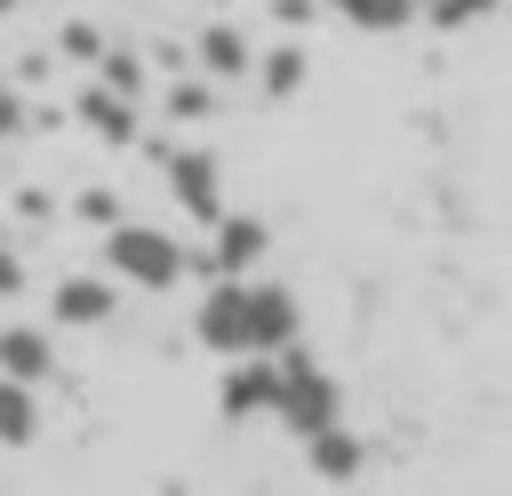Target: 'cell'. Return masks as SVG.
<instances>
[{"label":"cell","instance_id":"6da1fadb","mask_svg":"<svg viewBox=\"0 0 512 496\" xmlns=\"http://www.w3.org/2000/svg\"><path fill=\"white\" fill-rule=\"evenodd\" d=\"M104 256H112V272H128L136 288H176V280H184V248H176L160 224H112Z\"/></svg>","mask_w":512,"mask_h":496},{"label":"cell","instance_id":"7a4b0ae2","mask_svg":"<svg viewBox=\"0 0 512 496\" xmlns=\"http://www.w3.org/2000/svg\"><path fill=\"white\" fill-rule=\"evenodd\" d=\"M272 416H288L296 432L336 424V376H328V368H312L304 352H280V392H272Z\"/></svg>","mask_w":512,"mask_h":496},{"label":"cell","instance_id":"3957f363","mask_svg":"<svg viewBox=\"0 0 512 496\" xmlns=\"http://www.w3.org/2000/svg\"><path fill=\"white\" fill-rule=\"evenodd\" d=\"M200 344L208 352H248V280H224L200 296Z\"/></svg>","mask_w":512,"mask_h":496},{"label":"cell","instance_id":"277c9868","mask_svg":"<svg viewBox=\"0 0 512 496\" xmlns=\"http://www.w3.org/2000/svg\"><path fill=\"white\" fill-rule=\"evenodd\" d=\"M288 344H296V296L256 280L248 288V352H288Z\"/></svg>","mask_w":512,"mask_h":496},{"label":"cell","instance_id":"5b68a950","mask_svg":"<svg viewBox=\"0 0 512 496\" xmlns=\"http://www.w3.org/2000/svg\"><path fill=\"white\" fill-rule=\"evenodd\" d=\"M168 184H176V200H184L200 224L224 216V192H216V160H208V152H168Z\"/></svg>","mask_w":512,"mask_h":496},{"label":"cell","instance_id":"8992f818","mask_svg":"<svg viewBox=\"0 0 512 496\" xmlns=\"http://www.w3.org/2000/svg\"><path fill=\"white\" fill-rule=\"evenodd\" d=\"M272 392H280V368L256 352V360H240L232 376H224V408L232 416H256V408H272Z\"/></svg>","mask_w":512,"mask_h":496},{"label":"cell","instance_id":"52a82bcc","mask_svg":"<svg viewBox=\"0 0 512 496\" xmlns=\"http://www.w3.org/2000/svg\"><path fill=\"white\" fill-rule=\"evenodd\" d=\"M48 368H56V352H48L40 328H0V376H8V384H32V376H48Z\"/></svg>","mask_w":512,"mask_h":496},{"label":"cell","instance_id":"ba28073f","mask_svg":"<svg viewBox=\"0 0 512 496\" xmlns=\"http://www.w3.org/2000/svg\"><path fill=\"white\" fill-rule=\"evenodd\" d=\"M248 64H256V48H248L240 24H208V32H200V72H208V80H232V72H248Z\"/></svg>","mask_w":512,"mask_h":496},{"label":"cell","instance_id":"9c48e42d","mask_svg":"<svg viewBox=\"0 0 512 496\" xmlns=\"http://www.w3.org/2000/svg\"><path fill=\"white\" fill-rule=\"evenodd\" d=\"M80 120H88L96 136L128 144V136H136V96H112V88L96 80V88H80Z\"/></svg>","mask_w":512,"mask_h":496},{"label":"cell","instance_id":"30bf717a","mask_svg":"<svg viewBox=\"0 0 512 496\" xmlns=\"http://www.w3.org/2000/svg\"><path fill=\"white\" fill-rule=\"evenodd\" d=\"M304 456H312V472H320V480H352V472H360V440H352L344 424L304 432Z\"/></svg>","mask_w":512,"mask_h":496},{"label":"cell","instance_id":"8fae6325","mask_svg":"<svg viewBox=\"0 0 512 496\" xmlns=\"http://www.w3.org/2000/svg\"><path fill=\"white\" fill-rule=\"evenodd\" d=\"M264 256V224L256 216H216V272H248Z\"/></svg>","mask_w":512,"mask_h":496},{"label":"cell","instance_id":"7c38bea8","mask_svg":"<svg viewBox=\"0 0 512 496\" xmlns=\"http://www.w3.org/2000/svg\"><path fill=\"white\" fill-rule=\"evenodd\" d=\"M104 312H112V288H104V280L80 272V280L56 288V320H80V328H88V320H104Z\"/></svg>","mask_w":512,"mask_h":496},{"label":"cell","instance_id":"4fadbf2b","mask_svg":"<svg viewBox=\"0 0 512 496\" xmlns=\"http://www.w3.org/2000/svg\"><path fill=\"white\" fill-rule=\"evenodd\" d=\"M336 16H352L360 32H400V24H416V0H328Z\"/></svg>","mask_w":512,"mask_h":496},{"label":"cell","instance_id":"5bb4252c","mask_svg":"<svg viewBox=\"0 0 512 496\" xmlns=\"http://www.w3.org/2000/svg\"><path fill=\"white\" fill-rule=\"evenodd\" d=\"M32 424H40V408H32V384H8V376H0V440L16 448V440H32Z\"/></svg>","mask_w":512,"mask_h":496},{"label":"cell","instance_id":"9a60e30c","mask_svg":"<svg viewBox=\"0 0 512 496\" xmlns=\"http://www.w3.org/2000/svg\"><path fill=\"white\" fill-rule=\"evenodd\" d=\"M256 80H264V96H296L304 88V48H272L256 64Z\"/></svg>","mask_w":512,"mask_h":496},{"label":"cell","instance_id":"2e32d148","mask_svg":"<svg viewBox=\"0 0 512 496\" xmlns=\"http://www.w3.org/2000/svg\"><path fill=\"white\" fill-rule=\"evenodd\" d=\"M104 56V88L112 96H144V56L136 48H96Z\"/></svg>","mask_w":512,"mask_h":496},{"label":"cell","instance_id":"e0dca14e","mask_svg":"<svg viewBox=\"0 0 512 496\" xmlns=\"http://www.w3.org/2000/svg\"><path fill=\"white\" fill-rule=\"evenodd\" d=\"M208 112V80H176L168 88V120H200Z\"/></svg>","mask_w":512,"mask_h":496},{"label":"cell","instance_id":"ac0fdd59","mask_svg":"<svg viewBox=\"0 0 512 496\" xmlns=\"http://www.w3.org/2000/svg\"><path fill=\"white\" fill-rule=\"evenodd\" d=\"M16 128H24V96L0 80V136H16Z\"/></svg>","mask_w":512,"mask_h":496},{"label":"cell","instance_id":"d6986e66","mask_svg":"<svg viewBox=\"0 0 512 496\" xmlns=\"http://www.w3.org/2000/svg\"><path fill=\"white\" fill-rule=\"evenodd\" d=\"M64 48H72V56H96L104 40H96V24H64Z\"/></svg>","mask_w":512,"mask_h":496},{"label":"cell","instance_id":"ffe728a7","mask_svg":"<svg viewBox=\"0 0 512 496\" xmlns=\"http://www.w3.org/2000/svg\"><path fill=\"white\" fill-rule=\"evenodd\" d=\"M16 280H24V264H16V256H8V248H0V296H8V288H16Z\"/></svg>","mask_w":512,"mask_h":496},{"label":"cell","instance_id":"44dd1931","mask_svg":"<svg viewBox=\"0 0 512 496\" xmlns=\"http://www.w3.org/2000/svg\"><path fill=\"white\" fill-rule=\"evenodd\" d=\"M0 8H8V0H0Z\"/></svg>","mask_w":512,"mask_h":496}]
</instances>
